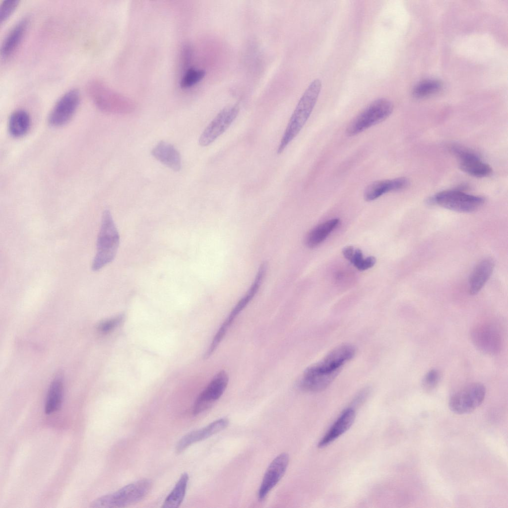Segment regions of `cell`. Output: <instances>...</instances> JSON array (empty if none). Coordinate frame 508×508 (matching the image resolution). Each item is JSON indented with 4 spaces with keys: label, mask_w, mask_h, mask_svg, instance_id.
<instances>
[{
    "label": "cell",
    "mask_w": 508,
    "mask_h": 508,
    "mask_svg": "<svg viewBox=\"0 0 508 508\" xmlns=\"http://www.w3.org/2000/svg\"><path fill=\"white\" fill-rule=\"evenodd\" d=\"M355 347L343 344L336 347L318 363L308 367L299 382V387L309 392L326 388L334 380L343 366L354 356Z\"/></svg>",
    "instance_id": "6da1fadb"
},
{
    "label": "cell",
    "mask_w": 508,
    "mask_h": 508,
    "mask_svg": "<svg viewBox=\"0 0 508 508\" xmlns=\"http://www.w3.org/2000/svg\"><path fill=\"white\" fill-rule=\"evenodd\" d=\"M442 87L441 82L436 79H427L420 82L414 88L413 95L418 98L424 97L439 91Z\"/></svg>",
    "instance_id": "484cf974"
},
{
    "label": "cell",
    "mask_w": 508,
    "mask_h": 508,
    "mask_svg": "<svg viewBox=\"0 0 508 508\" xmlns=\"http://www.w3.org/2000/svg\"><path fill=\"white\" fill-rule=\"evenodd\" d=\"M239 108L237 105H230L222 109L202 132L199 138L201 146H207L213 142L231 125L237 118Z\"/></svg>",
    "instance_id": "30bf717a"
},
{
    "label": "cell",
    "mask_w": 508,
    "mask_h": 508,
    "mask_svg": "<svg viewBox=\"0 0 508 508\" xmlns=\"http://www.w3.org/2000/svg\"><path fill=\"white\" fill-rule=\"evenodd\" d=\"M339 223L338 219L334 218L315 227L308 233L306 238V245L310 248L318 246L326 238Z\"/></svg>",
    "instance_id": "603a6c76"
},
{
    "label": "cell",
    "mask_w": 508,
    "mask_h": 508,
    "mask_svg": "<svg viewBox=\"0 0 508 508\" xmlns=\"http://www.w3.org/2000/svg\"><path fill=\"white\" fill-rule=\"evenodd\" d=\"M494 266V262L491 258L484 259L477 264L469 277L470 294L475 295L481 290L491 276Z\"/></svg>",
    "instance_id": "ffe728a7"
},
{
    "label": "cell",
    "mask_w": 508,
    "mask_h": 508,
    "mask_svg": "<svg viewBox=\"0 0 508 508\" xmlns=\"http://www.w3.org/2000/svg\"><path fill=\"white\" fill-rule=\"evenodd\" d=\"M393 110V105L388 99L381 98L374 100L349 124L346 134L353 136L360 133L386 120Z\"/></svg>",
    "instance_id": "5b68a950"
},
{
    "label": "cell",
    "mask_w": 508,
    "mask_h": 508,
    "mask_svg": "<svg viewBox=\"0 0 508 508\" xmlns=\"http://www.w3.org/2000/svg\"><path fill=\"white\" fill-rule=\"evenodd\" d=\"M471 337L475 346L487 354H496L502 347V332L495 322L486 321L476 325L471 331Z\"/></svg>",
    "instance_id": "9c48e42d"
},
{
    "label": "cell",
    "mask_w": 508,
    "mask_h": 508,
    "mask_svg": "<svg viewBox=\"0 0 508 508\" xmlns=\"http://www.w3.org/2000/svg\"><path fill=\"white\" fill-rule=\"evenodd\" d=\"M226 418L218 419L206 426L190 432L182 438L176 446L177 453H180L192 444L205 440L224 429L228 425Z\"/></svg>",
    "instance_id": "9a60e30c"
},
{
    "label": "cell",
    "mask_w": 508,
    "mask_h": 508,
    "mask_svg": "<svg viewBox=\"0 0 508 508\" xmlns=\"http://www.w3.org/2000/svg\"><path fill=\"white\" fill-rule=\"evenodd\" d=\"M321 89L319 79L314 80L300 99L292 113L277 149V153L283 152L298 135L309 118L318 100Z\"/></svg>",
    "instance_id": "7a4b0ae2"
},
{
    "label": "cell",
    "mask_w": 508,
    "mask_h": 508,
    "mask_svg": "<svg viewBox=\"0 0 508 508\" xmlns=\"http://www.w3.org/2000/svg\"><path fill=\"white\" fill-rule=\"evenodd\" d=\"M440 379L441 374L439 371L437 369L431 370L426 374L423 379V387L427 391L434 389L439 383Z\"/></svg>",
    "instance_id": "83f0119b"
},
{
    "label": "cell",
    "mask_w": 508,
    "mask_h": 508,
    "mask_svg": "<svg viewBox=\"0 0 508 508\" xmlns=\"http://www.w3.org/2000/svg\"><path fill=\"white\" fill-rule=\"evenodd\" d=\"M18 0H5L0 6V22L4 21L14 10L19 2Z\"/></svg>",
    "instance_id": "f1b7e54d"
},
{
    "label": "cell",
    "mask_w": 508,
    "mask_h": 508,
    "mask_svg": "<svg viewBox=\"0 0 508 508\" xmlns=\"http://www.w3.org/2000/svg\"><path fill=\"white\" fill-rule=\"evenodd\" d=\"M432 200L447 209L468 213L479 208L485 200L481 196L467 194L456 189L441 191L436 194Z\"/></svg>",
    "instance_id": "ba28073f"
},
{
    "label": "cell",
    "mask_w": 508,
    "mask_h": 508,
    "mask_svg": "<svg viewBox=\"0 0 508 508\" xmlns=\"http://www.w3.org/2000/svg\"><path fill=\"white\" fill-rule=\"evenodd\" d=\"M63 393V377L59 374L53 379L48 390L44 408L46 414H53L60 409L62 404Z\"/></svg>",
    "instance_id": "7402d4cb"
},
{
    "label": "cell",
    "mask_w": 508,
    "mask_h": 508,
    "mask_svg": "<svg viewBox=\"0 0 508 508\" xmlns=\"http://www.w3.org/2000/svg\"><path fill=\"white\" fill-rule=\"evenodd\" d=\"M205 74V72L203 69L190 68L186 71L182 77L180 85L184 88L191 87L202 80Z\"/></svg>",
    "instance_id": "4316f807"
},
{
    "label": "cell",
    "mask_w": 508,
    "mask_h": 508,
    "mask_svg": "<svg viewBox=\"0 0 508 508\" xmlns=\"http://www.w3.org/2000/svg\"><path fill=\"white\" fill-rule=\"evenodd\" d=\"M355 416V412L353 408L345 409L320 440L318 447H325L346 432L353 424Z\"/></svg>",
    "instance_id": "ac0fdd59"
},
{
    "label": "cell",
    "mask_w": 508,
    "mask_h": 508,
    "mask_svg": "<svg viewBox=\"0 0 508 508\" xmlns=\"http://www.w3.org/2000/svg\"><path fill=\"white\" fill-rule=\"evenodd\" d=\"M87 90L95 104L103 111L128 114L134 110L135 106L131 101L114 92L100 81H91L88 84Z\"/></svg>",
    "instance_id": "8992f818"
},
{
    "label": "cell",
    "mask_w": 508,
    "mask_h": 508,
    "mask_svg": "<svg viewBox=\"0 0 508 508\" xmlns=\"http://www.w3.org/2000/svg\"><path fill=\"white\" fill-rule=\"evenodd\" d=\"M80 95L76 89L65 92L52 110L49 122L53 126L60 127L66 124L74 114L79 103Z\"/></svg>",
    "instance_id": "7c38bea8"
},
{
    "label": "cell",
    "mask_w": 508,
    "mask_h": 508,
    "mask_svg": "<svg viewBox=\"0 0 508 508\" xmlns=\"http://www.w3.org/2000/svg\"><path fill=\"white\" fill-rule=\"evenodd\" d=\"M30 125V120L28 113L24 110H18L13 112L9 117L8 130L12 136L21 137L27 133Z\"/></svg>",
    "instance_id": "cb8c5ba5"
},
{
    "label": "cell",
    "mask_w": 508,
    "mask_h": 508,
    "mask_svg": "<svg viewBox=\"0 0 508 508\" xmlns=\"http://www.w3.org/2000/svg\"><path fill=\"white\" fill-rule=\"evenodd\" d=\"M408 185L409 181L405 177L377 181L366 188L364 198L367 201H373L389 191L402 190Z\"/></svg>",
    "instance_id": "e0dca14e"
},
{
    "label": "cell",
    "mask_w": 508,
    "mask_h": 508,
    "mask_svg": "<svg viewBox=\"0 0 508 508\" xmlns=\"http://www.w3.org/2000/svg\"><path fill=\"white\" fill-rule=\"evenodd\" d=\"M183 52V53L182 59L183 60V64L185 65V66H186L188 64H189L190 60L191 52L190 47L188 46H185L184 48Z\"/></svg>",
    "instance_id": "d6a6232c"
},
{
    "label": "cell",
    "mask_w": 508,
    "mask_h": 508,
    "mask_svg": "<svg viewBox=\"0 0 508 508\" xmlns=\"http://www.w3.org/2000/svg\"><path fill=\"white\" fill-rule=\"evenodd\" d=\"M122 316H118L109 319H107L100 322L97 328L99 332L102 333H106L112 331L115 328L122 320Z\"/></svg>",
    "instance_id": "f546056e"
},
{
    "label": "cell",
    "mask_w": 508,
    "mask_h": 508,
    "mask_svg": "<svg viewBox=\"0 0 508 508\" xmlns=\"http://www.w3.org/2000/svg\"><path fill=\"white\" fill-rule=\"evenodd\" d=\"M289 461V455L282 453L277 456L268 466L263 476L258 493V499L264 500L285 474Z\"/></svg>",
    "instance_id": "5bb4252c"
},
{
    "label": "cell",
    "mask_w": 508,
    "mask_h": 508,
    "mask_svg": "<svg viewBox=\"0 0 508 508\" xmlns=\"http://www.w3.org/2000/svg\"><path fill=\"white\" fill-rule=\"evenodd\" d=\"M188 480V474L183 473L172 491L165 499L162 508H176L180 506L185 496Z\"/></svg>",
    "instance_id": "d4e9b609"
},
{
    "label": "cell",
    "mask_w": 508,
    "mask_h": 508,
    "mask_svg": "<svg viewBox=\"0 0 508 508\" xmlns=\"http://www.w3.org/2000/svg\"><path fill=\"white\" fill-rule=\"evenodd\" d=\"M119 243V234L112 214L109 210H105L102 217L97 252L92 264V270L98 271L113 260Z\"/></svg>",
    "instance_id": "3957f363"
},
{
    "label": "cell",
    "mask_w": 508,
    "mask_h": 508,
    "mask_svg": "<svg viewBox=\"0 0 508 508\" xmlns=\"http://www.w3.org/2000/svg\"><path fill=\"white\" fill-rule=\"evenodd\" d=\"M151 488V481L141 479L122 488L116 492L100 497L90 504L91 508H123L142 500Z\"/></svg>",
    "instance_id": "277c9868"
},
{
    "label": "cell",
    "mask_w": 508,
    "mask_h": 508,
    "mask_svg": "<svg viewBox=\"0 0 508 508\" xmlns=\"http://www.w3.org/2000/svg\"><path fill=\"white\" fill-rule=\"evenodd\" d=\"M27 24L26 19H21L9 31L1 48V55L3 58L10 57L18 47L25 33Z\"/></svg>",
    "instance_id": "44dd1931"
},
{
    "label": "cell",
    "mask_w": 508,
    "mask_h": 508,
    "mask_svg": "<svg viewBox=\"0 0 508 508\" xmlns=\"http://www.w3.org/2000/svg\"><path fill=\"white\" fill-rule=\"evenodd\" d=\"M363 259L362 252L361 250L357 249L354 251L353 255L349 261L356 267Z\"/></svg>",
    "instance_id": "1f68e13d"
},
{
    "label": "cell",
    "mask_w": 508,
    "mask_h": 508,
    "mask_svg": "<svg viewBox=\"0 0 508 508\" xmlns=\"http://www.w3.org/2000/svg\"><path fill=\"white\" fill-rule=\"evenodd\" d=\"M451 150L458 158L459 168L464 172L479 178L487 177L492 173V168L475 152L456 145L452 146Z\"/></svg>",
    "instance_id": "4fadbf2b"
},
{
    "label": "cell",
    "mask_w": 508,
    "mask_h": 508,
    "mask_svg": "<svg viewBox=\"0 0 508 508\" xmlns=\"http://www.w3.org/2000/svg\"><path fill=\"white\" fill-rule=\"evenodd\" d=\"M228 381V376L225 371L218 373L197 398L193 407V413L196 415L209 408L223 394Z\"/></svg>",
    "instance_id": "8fae6325"
},
{
    "label": "cell",
    "mask_w": 508,
    "mask_h": 508,
    "mask_svg": "<svg viewBox=\"0 0 508 508\" xmlns=\"http://www.w3.org/2000/svg\"><path fill=\"white\" fill-rule=\"evenodd\" d=\"M255 295V293L254 290L249 289L246 294L239 301L223 322L213 338L211 344L205 354L204 357L205 358L209 357L215 350L234 320L245 307L247 306Z\"/></svg>",
    "instance_id": "2e32d148"
},
{
    "label": "cell",
    "mask_w": 508,
    "mask_h": 508,
    "mask_svg": "<svg viewBox=\"0 0 508 508\" xmlns=\"http://www.w3.org/2000/svg\"><path fill=\"white\" fill-rule=\"evenodd\" d=\"M151 154L156 160L176 172L181 170V155L172 144L160 141L153 148Z\"/></svg>",
    "instance_id": "d6986e66"
},
{
    "label": "cell",
    "mask_w": 508,
    "mask_h": 508,
    "mask_svg": "<svg viewBox=\"0 0 508 508\" xmlns=\"http://www.w3.org/2000/svg\"><path fill=\"white\" fill-rule=\"evenodd\" d=\"M376 258L374 256H369L364 258L356 268L359 270H365L373 266L376 263Z\"/></svg>",
    "instance_id": "4dcf8cb0"
},
{
    "label": "cell",
    "mask_w": 508,
    "mask_h": 508,
    "mask_svg": "<svg viewBox=\"0 0 508 508\" xmlns=\"http://www.w3.org/2000/svg\"><path fill=\"white\" fill-rule=\"evenodd\" d=\"M354 249L352 246H348L343 249L342 253L344 256L349 261L352 258L354 253Z\"/></svg>",
    "instance_id": "836d02e7"
},
{
    "label": "cell",
    "mask_w": 508,
    "mask_h": 508,
    "mask_svg": "<svg viewBox=\"0 0 508 508\" xmlns=\"http://www.w3.org/2000/svg\"><path fill=\"white\" fill-rule=\"evenodd\" d=\"M485 395L486 388L483 384L470 383L451 395L449 400V408L457 414L469 413L482 404Z\"/></svg>",
    "instance_id": "52a82bcc"
}]
</instances>
